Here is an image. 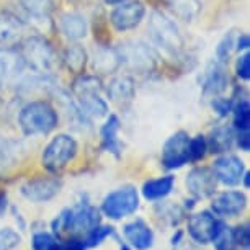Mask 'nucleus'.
I'll return each instance as SVG.
<instances>
[{
	"mask_svg": "<svg viewBox=\"0 0 250 250\" xmlns=\"http://www.w3.org/2000/svg\"><path fill=\"white\" fill-rule=\"evenodd\" d=\"M108 95L113 102L126 103L134 97V83L129 77H116L108 87Z\"/></svg>",
	"mask_w": 250,
	"mask_h": 250,
	"instance_id": "nucleus-24",
	"label": "nucleus"
},
{
	"mask_svg": "<svg viewBox=\"0 0 250 250\" xmlns=\"http://www.w3.org/2000/svg\"><path fill=\"white\" fill-rule=\"evenodd\" d=\"M237 38L239 36L235 35L234 31L228 33V35L223 38V41H221L218 49H216V56H218V59L221 62H228L232 53L237 49Z\"/></svg>",
	"mask_w": 250,
	"mask_h": 250,
	"instance_id": "nucleus-33",
	"label": "nucleus"
},
{
	"mask_svg": "<svg viewBox=\"0 0 250 250\" xmlns=\"http://www.w3.org/2000/svg\"><path fill=\"white\" fill-rule=\"evenodd\" d=\"M196 245V244H195ZM195 245H188V244H183V242H180L178 245H175L173 247V250H198Z\"/></svg>",
	"mask_w": 250,
	"mask_h": 250,
	"instance_id": "nucleus-44",
	"label": "nucleus"
},
{
	"mask_svg": "<svg viewBox=\"0 0 250 250\" xmlns=\"http://www.w3.org/2000/svg\"><path fill=\"white\" fill-rule=\"evenodd\" d=\"M23 8L28 12L30 17H35L38 20L48 18L51 12V0H20Z\"/></svg>",
	"mask_w": 250,
	"mask_h": 250,
	"instance_id": "nucleus-31",
	"label": "nucleus"
},
{
	"mask_svg": "<svg viewBox=\"0 0 250 250\" xmlns=\"http://www.w3.org/2000/svg\"><path fill=\"white\" fill-rule=\"evenodd\" d=\"M247 208V196L242 191L228 190L214 193L211 201V211L218 218H237Z\"/></svg>",
	"mask_w": 250,
	"mask_h": 250,
	"instance_id": "nucleus-11",
	"label": "nucleus"
},
{
	"mask_svg": "<svg viewBox=\"0 0 250 250\" xmlns=\"http://www.w3.org/2000/svg\"><path fill=\"white\" fill-rule=\"evenodd\" d=\"M211 170H213L218 183H223L226 187H235L242 182L245 165L237 155L224 154L214 160Z\"/></svg>",
	"mask_w": 250,
	"mask_h": 250,
	"instance_id": "nucleus-13",
	"label": "nucleus"
},
{
	"mask_svg": "<svg viewBox=\"0 0 250 250\" xmlns=\"http://www.w3.org/2000/svg\"><path fill=\"white\" fill-rule=\"evenodd\" d=\"M61 183L59 178L56 177H40L28 180L25 185L21 187V195L33 203H46L51 201L53 198L61 191Z\"/></svg>",
	"mask_w": 250,
	"mask_h": 250,
	"instance_id": "nucleus-14",
	"label": "nucleus"
},
{
	"mask_svg": "<svg viewBox=\"0 0 250 250\" xmlns=\"http://www.w3.org/2000/svg\"><path fill=\"white\" fill-rule=\"evenodd\" d=\"M183 235H185V232H183V230H180V229H177L175 232H173V235L170 237V245H172V247H175V245L183 242Z\"/></svg>",
	"mask_w": 250,
	"mask_h": 250,
	"instance_id": "nucleus-42",
	"label": "nucleus"
},
{
	"mask_svg": "<svg viewBox=\"0 0 250 250\" xmlns=\"http://www.w3.org/2000/svg\"><path fill=\"white\" fill-rule=\"evenodd\" d=\"M64 62L69 67V70H72L75 74H82V70L85 67V62H87V54L82 46H79V44L69 46L64 54Z\"/></svg>",
	"mask_w": 250,
	"mask_h": 250,
	"instance_id": "nucleus-26",
	"label": "nucleus"
},
{
	"mask_svg": "<svg viewBox=\"0 0 250 250\" xmlns=\"http://www.w3.org/2000/svg\"><path fill=\"white\" fill-rule=\"evenodd\" d=\"M8 209V196L7 193L0 191V218H3Z\"/></svg>",
	"mask_w": 250,
	"mask_h": 250,
	"instance_id": "nucleus-41",
	"label": "nucleus"
},
{
	"mask_svg": "<svg viewBox=\"0 0 250 250\" xmlns=\"http://www.w3.org/2000/svg\"><path fill=\"white\" fill-rule=\"evenodd\" d=\"M234 230V237H235V244L240 249H249L250 247V226L249 223L239 224L237 228H232Z\"/></svg>",
	"mask_w": 250,
	"mask_h": 250,
	"instance_id": "nucleus-38",
	"label": "nucleus"
},
{
	"mask_svg": "<svg viewBox=\"0 0 250 250\" xmlns=\"http://www.w3.org/2000/svg\"><path fill=\"white\" fill-rule=\"evenodd\" d=\"M157 214L159 218L164 221L167 226H172V228H175V226H178L183 221V216L187 214V211L183 209L182 206L178 205H160L157 208Z\"/></svg>",
	"mask_w": 250,
	"mask_h": 250,
	"instance_id": "nucleus-28",
	"label": "nucleus"
},
{
	"mask_svg": "<svg viewBox=\"0 0 250 250\" xmlns=\"http://www.w3.org/2000/svg\"><path fill=\"white\" fill-rule=\"evenodd\" d=\"M110 237H118L116 234V229L113 228V226H103V224H98L95 229L90 230L85 237H83V240H85L87 247L88 249H93V247H98V245H102L103 242H105L106 239Z\"/></svg>",
	"mask_w": 250,
	"mask_h": 250,
	"instance_id": "nucleus-27",
	"label": "nucleus"
},
{
	"mask_svg": "<svg viewBox=\"0 0 250 250\" xmlns=\"http://www.w3.org/2000/svg\"><path fill=\"white\" fill-rule=\"evenodd\" d=\"M21 235L13 228L0 229V250H17L21 245Z\"/></svg>",
	"mask_w": 250,
	"mask_h": 250,
	"instance_id": "nucleus-34",
	"label": "nucleus"
},
{
	"mask_svg": "<svg viewBox=\"0 0 250 250\" xmlns=\"http://www.w3.org/2000/svg\"><path fill=\"white\" fill-rule=\"evenodd\" d=\"M56 239L53 232H46V230H38L31 237V249L33 250H53L56 245Z\"/></svg>",
	"mask_w": 250,
	"mask_h": 250,
	"instance_id": "nucleus-35",
	"label": "nucleus"
},
{
	"mask_svg": "<svg viewBox=\"0 0 250 250\" xmlns=\"http://www.w3.org/2000/svg\"><path fill=\"white\" fill-rule=\"evenodd\" d=\"M123 237L125 242L129 244L134 250H149L154 247V230L143 219H134L125 224L123 228Z\"/></svg>",
	"mask_w": 250,
	"mask_h": 250,
	"instance_id": "nucleus-16",
	"label": "nucleus"
},
{
	"mask_svg": "<svg viewBox=\"0 0 250 250\" xmlns=\"http://www.w3.org/2000/svg\"><path fill=\"white\" fill-rule=\"evenodd\" d=\"M187 190L195 200H205L211 198L216 193L218 188V180H216L214 173L208 167H195L188 172L185 180Z\"/></svg>",
	"mask_w": 250,
	"mask_h": 250,
	"instance_id": "nucleus-12",
	"label": "nucleus"
},
{
	"mask_svg": "<svg viewBox=\"0 0 250 250\" xmlns=\"http://www.w3.org/2000/svg\"><path fill=\"white\" fill-rule=\"evenodd\" d=\"M87 244L82 237H69L56 240L53 250H87Z\"/></svg>",
	"mask_w": 250,
	"mask_h": 250,
	"instance_id": "nucleus-37",
	"label": "nucleus"
},
{
	"mask_svg": "<svg viewBox=\"0 0 250 250\" xmlns=\"http://www.w3.org/2000/svg\"><path fill=\"white\" fill-rule=\"evenodd\" d=\"M235 69H237V75H239L240 79L247 80L250 77V56L244 54L242 58H239Z\"/></svg>",
	"mask_w": 250,
	"mask_h": 250,
	"instance_id": "nucleus-40",
	"label": "nucleus"
},
{
	"mask_svg": "<svg viewBox=\"0 0 250 250\" xmlns=\"http://www.w3.org/2000/svg\"><path fill=\"white\" fill-rule=\"evenodd\" d=\"M249 48V36L247 35H240L237 38V49H247Z\"/></svg>",
	"mask_w": 250,
	"mask_h": 250,
	"instance_id": "nucleus-43",
	"label": "nucleus"
},
{
	"mask_svg": "<svg viewBox=\"0 0 250 250\" xmlns=\"http://www.w3.org/2000/svg\"><path fill=\"white\" fill-rule=\"evenodd\" d=\"M74 108L83 120L102 118L108 113V105L102 97V83L97 77L83 75L74 82Z\"/></svg>",
	"mask_w": 250,
	"mask_h": 250,
	"instance_id": "nucleus-2",
	"label": "nucleus"
},
{
	"mask_svg": "<svg viewBox=\"0 0 250 250\" xmlns=\"http://www.w3.org/2000/svg\"><path fill=\"white\" fill-rule=\"evenodd\" d=\"M170 10L183 21H193L201 12L200 0H165Z\"/></svg>",
	"mask_w": 250,
	"mask_h": 250,
	"instance_id": "nucleus-25",
	"label": "nucleus"
},
{
	"mask_svg": "<svg viewBox=\"0 0 250 250\" xmlns=\"http://www.w3.org/2000/svg\"><path fill=\"white\" fill-rule=\"evenodd\" d=\"M103 2L111 3V5H116V3H121V2H125V0H103Z\"/></svg>",
	"mask_w": 250,
	"mask_h": 250,
	"instance_id": "nucleus-46",
	"label": "nucleus"
},
{
	"mask_svg": "<svg viewBox=\"0 0 250 250\" xmlns=\"http://www.w3.org/2000/svg\"><path fill=\"white\" fill-rule=\"evenodd\" d=\"M23 59V62L38 74H51L56 65V54L54 49L44 38L41 36H30L23 41L21 49L18 51Z\"/></svg>",
	"mask_w": 250,
	"mask_h": 250,
	"instance_id": "nucleus-5",
	"label": "nucleus"
},
{
	"mask_svg": "<svg viewBox=\"0 0 250 250\" xmlns=\"http://www.w3.org/2000/svg\"><path fill=\"white\" fill-rule=\"evenodd\" d=\"M234 128L237 133H245L250 128V106L247 100L239 102L234 108Z\"/></svg>",
	"mask_w": 250,
	"mask_h": 250,
	"instance_id": "nucleus-30",
	"label": "nucleus"
},
{
	"mask_svg": "<svg viewBox=\"0 0 250 250\" xmlns=\"http://www.w3.org/2000/svg\"><path fill=\"white\" fill-rule=\"evenodd\" d=\"M149 33L155 44L164 53L177 56L183 48V38L178 26L162 12H154L149 20Z\"/></svg>",
	"mask_w": 250,
	"mask_h": 250,
	"instance_id": "nucleus-4",
	"label": "nucleus"
},
{
	"mask_svg": "<svg viewBox=\"0 0 250 250\" xmlns=\"http://www.w3.org/2000/svg\"><path fill=\"white\" fill-rule=\"evenodd\" d=\"M100 224V209L87 200L79 201L72 208H65L51 223V230L56 239L85 237Z\"/></svg>",
	"mask_w": 250,
	"mask_h": 250,
	"instance_id": "nucleus-1",
	"label": "nucleus"
},
{
	"mask_svg": "<svg viewBox=\"0 0 250 250\" xmlns=\"http://www.w3.org/2000/svg\"><path fill=\"white\" fill-rule=\"evenodd\" d=\"M58 113L48 102H31L18 115L20 128L26 136L49 134L58 126Z\"/></svg>",
	"mask_w": 250,
	"mask_h": 250,
	"instance_id": "nucleus-3",
	"label": "nucleus"
},
{
	"mask_svg": "<svg viewBox=\"0 0 250 250\" xmlns=\"http://www.w3.org/2000/svg\"><path fill=\"white\" fill-rule=\"evenodd\" d=\"M228 75L224 74V69L219 64H209L205 70L201 77V87L203 93L209 97H218L219 93H223L228 87Z\"/></svg>",
	"mask_w": 250,
	"mask_h": 250,
	"instance_id": "nucleus-18",
	"label": "nucleus"
},
{
	"mask_svg": "<svg viewBox=\"0 0 250 250\" xmlns=\"http://www.w3.org/2000/svg\"><path fill=\"white\" fill-rule=\"evenodd\" d=\"M120 250H134V249L131 247L129 244H126V242H123V240H120Z\"/></svg>",
	"mask_w": 250,
	"mask_h": 250,
	"instance_id": "nucleus-45",
	"label": "nucleus"
},
{
	"mask_svg": "<svg viewBox=\"0 0 250 250\" xmlns=\"http://www.w3.org/2000/svg\"><path fill=\"white\" fill-rule=\"evenodd\" d=\"M118 131H120V120L118 116L111 115L110 118L106 120L105 125L102 126V144H103V149L106 152H110L116 157L121 155V143L118 139Z\"/></svg>",
	"mask_w": 250,
	"mask_h": 250,
	"instance_id": "nucleus-22",
	"label": "nucleus"
},
{
	"mask_svg": "<svg viewBox=\"0 0 250 250\" xmlns=\"http://www.w3.org/2000/svg\"><path fill=\"white\" fill-rule=\"evenodd\" d=\"M188 146H190V136L185 131H178V133L170 136L162 147V157L160 159H162L164 167L168 170H175V168H180L190 162Z\"/></svg>",
	"mask_w": 250,
	"mask_h": 250,
	"instance_id": "nucleus-10",
	"label": "nucleus"
},
{
	"mask_svg": "<svg viewBox=\"0 0 250 250\" xmlns=\"http://www.w3.org/2000/svg\"><path fill=\"white\" fill-rule=\"evenodd\" d=\"M139 209V193L134 187L126 185L108 193L102 201V213L111 221H121Z\"/></svg>",
	"mask_w": 250,
	"mask_h": 250,
	"instance_id": "nucleus-6",
	"label": "nucleus"
},
{
	"mask_svg": "<svg viewBox=\"0 0 250 250\" xmlns=\"http://www.w3.org/2000/svg\"><path fill=\"white\" fill-rule=\"evenodd\" d=\"M120 64V58H118L116 51L110 49H98L95 53V67L102 72H111Z\"/></svg>",
	"mask_w": 250,
	"mask_h": 250,
	"instance_id": "nucleus-29",
	"label": "nucleus"
},
{
	"mask_svg": "<svg viewBox=\"0 0 250 250\" xmlns=\"http://www.w3.org/2000/svg\"><path fill=\"white\" fill-rule=\"evenodd\" d=\"M206 144H208V150H211L213 154L229 152L235 144V131L232 128H229V126L216 128L209 134V138L206 139Z\"/></svg>",
	"mask_w": 250,
	"mask_h": 250,
	"instance_id": "nucleus-21",
	"label": "nucleus"
},
{
	"mask_svg": "<svg viewBox=\"0 0 250 250\" xmlns=\"http://www.w3.org/2000/svg\"><path fill=\"white\" fill-rule=\"evenodd\" d=\"M25 62L18 51L0 49V87L8 85L21 74Z\"/></svg>",
	"mask_w": 250,
	"mask_h": 250,
	"instance_id": "nucleus-17",
	"label": "nucleus"
},
{
	"mask_svg": "<svg viewBox=\"0 0 250 250\" xmlns=\"http://www.w3.org/2000/svg\"><path fill=\"white\" fill-rule=\"evenodd\" d=\"M214 249L216 250H235L237 249V244H235V237H234V230L230 226L223 224V228L219 229L218 235L213 240Z\"/></svg>",
	"mask_w": 250,
	"mask_h": 250,
	"instance_id": "nucleus-32",
	"label": "nucleus"
},
{
	"mask_svg": "<svg viewBox=\"0 0 250 250\" xmlns=\"http://www.w3.org/2000/svg\"><path fill=\"white\" fill-rule=\"evenodd\" d=\"M23 33V21L10 12L0 10V44L15 43Z\"/></svg>",
	"mask_w": 250,
	"mask_h": 250,
	"instance_id": "nucleus-20",
	"label": "nucleus"
},
{
	"mask_svg": "<svg viewBox=\"0 0 250 250\" xmlns=\"http://www.w3.org/2000/svg\"><path fill=\"white\" fill-rule=\"evenodd\" d=\"M77 154V143L72 136L59 134L51 139L41 155L43 167L51 173H58L67 165Z\"/></svg>",
	"mask_w": 250,
	"mask_h": 250,
	"instance_id": "nucleus-7",
	"label": "nucleus"
},
{
	"mask_svg": "<svg viewBox=\"0 0 250 250\" xmlns=\"http://www.w3.org/2000/svg\"><path fill=\"white\" fill-rule=\"evenodd\" d=\"M173 187H175V177L165 175V177L147 180L143 185V190L141 191H143V196L147 201H160L170 195Z\"/></svg>",
	"mask_w": 250,
	"mask_h": 250,
	"instance_id": "nucleus-19",
	"label": "nucleus"
},
{
	"mask_svg": "<svg viewBox=\"0 0 250 250\" xmlns=\"http://www.w3.org/2000/svg\"><path fill=\"white\" fill-rule=\"evenodd\" d=\"M146 8L139 0L121 2L111 13V23L118 31L133 30L144 18Z\"/></svg>",
	"mask_w": 250,
	"mask_h": 250,
	"instance_id": "nucleus-15",
	"label": "nucleus"
},
{
	"mask_svg": "<svg viewBox=\"0 0 250 250\" xmlns=\"http://www.w3.org/2000/svg\"><path fill=\"white\" fill-rule=\"evenodd\" d=\"M213 108H214V111H218V115L221 116H226L228 113L232 111V108H234V103L232 100H228V98H219V97H216L214 98V102H213Z\"/></svg>",
	"mask_w": 250,
	"mask_h": 250,
	"instance_id": "nucleus-39",
	"label": "nucleus"
},
{
	"mask_svg": "<svg viewBox=\"0 0 250 250\" xmlns=\"http://www.w3.org/2000/svg\"><path fill=\"white\" fill-rule=\"evenodd\" d=\"M224 221H221L213 211L201 209L196 213L188 214L187 219V232L193 244L208 245L213 244L219 229L223 228Z\"/></svg>",
	"mask_w": 250,
	"mask_h": 250,
	"instance_id": "nucleus-8",
	"label": "nucleus"
},
{
	"mask_svg": "<svg viewBox=\"0 0 250 250\" xmlns=\"http://www.w3.org/2000/svg\"><path fill=\"white\" fill-rule=\"evenodd\" d=\"M120 62L128 65L129 69L136 72L146 74L150 72L155 67V54L147 44L141 43V41H131V43L121 44L116 49Z\"/></svg>",
	"mask_w": 250,
	"mask_h": 250,
	"instance_id": "nucleus-9",
	"label": "nucleus"
},
{
	"mask_svg": "<svg viewBox=\"0 0 250 250\" xmlns=\"http://www.w3.org/2000/svg\"><path fill=\"white\" fill-rule=\"evenodd\" d=\"M61 30L69 40H80L87 35V21L82 15L67 13L61 20Z\"/></svg>",
	"mask_w": 250,
	"mask_h": 250,
	"instance_id": "nucleus-23",
	"label": "nucleus"
},
{
	"mask_svg": "<svg viewBox=\"0 0 250 250\" xmlns=\"http://www.w3.org/2000/svg\"><path fill=\"white\" fill-rule=\"evenodd\" d=\"M235 250H249V249H240V247H237V249H235Z\"/></svg>",
	"mask_w": 250,
	"mask_h": 250,
	"instance_id": "nucleus-47",
	"label": "nucleus"
},
{
	"mask_svg": "<svg viewBox=\"0 0 250 250\" xmlns=\"http://www.w3.org/2000/svg\"><path fill=\"white\" fill-rule=\"evenodd\" d=\"M188 152H190V162H198L203 160L208 152V144L205 136H195L190 138V146H188Z\"/></svg>",
	"mask_w": 250,
	"mask_h": 250,
	"instance_id": "nucleus-36",
	"label": "nucleus"
}]
</instances>
